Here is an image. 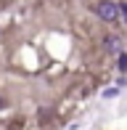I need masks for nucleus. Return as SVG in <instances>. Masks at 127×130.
Returning <instances> with one entry per match:
<instances>
[{
    "label": "nucleus",
    "mask_w": 127,
    "mask_h": 130,
    "mask_svg": "<svg viewBox=\"0 0 127 130\" xmlns=\"http://www.w3.org/2000/svg\"><path fill=\"white\" fill-rule=\"evenodd\" d=\"M103 96H106V98H114V96H117V88H106V90H103Z\"/></svg>",
    "instance_id": "20e7f679"
},
{
    "label": "nucleus",
    "mask_w": 127,
    "mask_h": 130,
    "mask_svg": "<svg viewBox=\"0 0 127 130\" xmlns=\"http://www.w3.org/2000/svg\"><path fill=\"white\" fill-rule=\"evenodd\" d=\"M119 69H122V72L127 69V53H122V56H119Z\"/></svg>",
    "instance_id": "7ed1b4c3"
},
{
    "label": "nucleus",
    "mask_w": 127,
    "mask_h": 130,
    "mask_svg": "<svg viewBox=\"0 0 127 130\" xmlns=\"http://www.w3.org/2000/svg\"><path fill=\"white\" fill-rule=\"evenodd\" d=\"M95 13L101 16L103 21H117L119 19V8H117V3H111V0H101V3L95 5Z\"/></svg>",
    "instance_id": "f257e3e1"
},
{
    "label": "nucleus",
    "mask_w": 127,
    "mask_h": 130,
    "mask_svg": "<svg viewBox=\"0 0 127 130\" xmlns=\"http://www.w3.org/2000/svg\"><path fill=\"white\" fill-rule=\"evenodd\" d=\"M117 8H119V16H124V19H127V3H122V5H117Z\"/></svg>",
    "instance_id": "39448f33"
},
{
    "label": "nucleus",
    "mask_w": 127,
    "mask_h": 130,
    "mask_svg": "<svg viewBox=\"0 0 127 130\" xmlns=\"http://www.w3.org/2000/svg\"><path fill=\"white\" fill-rule=\"evenodd\" d=\"M103 48L109 53H122V40H119L117 35H109V37L103 40Z\"/></svg>",
    "instance_id": "f03ea898"
},
{
    "label": "nucleus",
    "mask_w": 127,
    "mask_h": 130,
    "mask_svg": "<svg viewBox=\"0 0 127 130\" xmlns=\"http://www.w3.org/2000/svg\"><path fill=\"white\" fill-rule=\"evenodd\" d=\"M0 104H3V98H0Z\"/></svg>",
    "instance_id": "423d86ee"
}]
</instances>
